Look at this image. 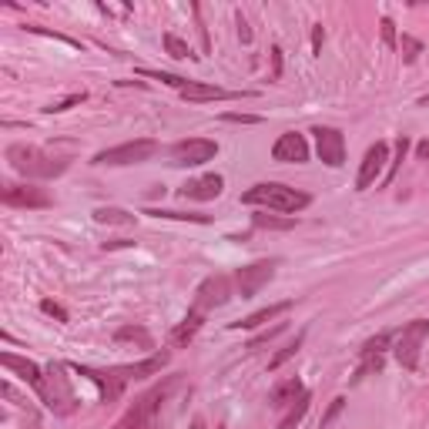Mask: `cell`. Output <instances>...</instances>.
I'll return each instance as SVG.
<instances>
[{"label": "cell", "instance_id": "1f68e13d", "mask_svg": "<svg viewBox=\"0 0 429 429\" xmlns=\"http://www.w3.org/2000/svg\"><path fill=\"white\" fill-rule=\"evenodd\" d=\"M84 98H87L84 91H77V94H68L64 101H57V104H47L44 111H47V114H61V111H68V107H74V104H81V101H84Z\"/></svg>", "mask_w": 429, "mask_h": 429}, {"label": "cell", "instance_id": "4fadbf2b", "mask_svg": "<svg viewBox=\"0 0 429 429\" xmlns=\"http://www.w3.org/2000/svg\"><path fill=\"white\" fill-rule=\"evenodd\" d=\"M228 299H232L228 278H225V275H211V278H205V282L198 285V292H195V306H198L202 312H208V309H222Z\"/></svg>", "mask_w": 429, "mask_h": 429}, {"label": "cell", "instance_id": "8fae6325", "mask_svg": "<svg viewBox=\"0 0 429 429\" xmlns=\"http://www.w3.org/2000/svg\"><path fill=\"white\" fill-rule=\"evenodd\" d=\"M386 161H389V144L386 141H376L369 151H366V158H362L359 165V178H356V191H366L376 185L379 172L386 168Z\"/></svg>", "mask_w": 429, "mask_h": 429}, {"label": "cell", "instance_id": "52a82bcc", "mask_svg": "<svg viewBox=\"0 0 429 429\" xmlns=\"http://www.w3.org/2000/svg\"><path fill=\"white\" fill-rule=\"evenodd\" d=\"M218 155V144L211 137H188V141H178L172 148V165L178 168H198L211 158Z\"/></svg>", "mask_w": 429, "mask_h": 429}, {"label": "cell", "instance_id": "e575fe53", "mask_svg": "<svg viewBox=\"0 0 429 429\" xmlns=\"http://www.w3.org/2000/svg\"><path fill=\"white\" fill-rule=\"evenodd\" d=\"M379 27H382V44H386V47H396V44H399V34H396L393 20L382 17V20H379Z\"/></svg>", "mask_w": 429, "mask_h": 429}, {"label": "cell", "instance_id": "9c48e42d", "mask_svg": "<svg viewBox=\"0 0 429 429\" xmlns=\"http://www.w3.org/2000/svg\"><path fill=\"white\" fill-rule=\"evenodd\" d=\"M315 135V148H319V158L326 161L329 168H343L345 165V137L339 128H329V124H319L312 128Z\"/></svg>", "mask_w": 429, "mask_h": 429}, {"label": "cell", "instance_id": "60d3db41", "mask_svg": "<svg viewBox=\"0 0 429 429\" xmlns=\"http://www.w3.org/2000/svg\"><path fill=\"white\" fill-rule=\"evenodd\" d=\"M416 155H419V161H429V141H419V144H416Z\"/></svg>", "mask_w": 429, "mask_h": 429}, {"label": "cell", "instance_id": "d590c367", "mask_svg": "<svg viewBox=\"0 0 429 429\" xmlns=\"http://www.w3.org/2000/svg\"><path fill=\"white\" fill-rule=\"evenodd\" d=\"M402 51H406V61H416V57H419V51H423V44H419V40H416V37H409V34H402Z\"/></svg>", "mask_w": 429, "mask_h": 429}, {"label": "cell", "instance_id": "b9f144b4", "mask_svg": "<svg viewBox=\"0 0 429 429\" xmlns=\"http://www.w3.org/2000/svg\"><path fill=\"white\" fill-rule=\"evenodd\" d=\"M239 34H241V40H252V31H248V24H245L241 14H239Z\"/></svg>", "mask_w": 429, "mask_h": 429}, {"label": "cell", "instance_id": "8992f818", "mask_svg": "<svg viewBox=\"0 0 429 429\" xmlns=\"http://www.w3.org/2000/svg\"><path fill=\"white\" fill-rule=\"evenodd\" d=\"M429 336V319H412L409 326H402L399 339H396L393 352L402 369H416L419 366V349H423V339Z\"/></svg>", "mask_w": 429, "mask_h": 429}, {"label": "cell", "instance_id": "cb8c5ba5", "mask_svg": "<svg viewBox=\"0 0 429 429\" xmlns=\"http://www.w3.org/2000/svg\"><path fill=\"white\" fill-rule=\"evenodd\" d=\"M252 225L255 228H272V232H289V228H295V218H278V215H269V211H258V215H252Z\"/></svg>", "mask_w": 429, "mask_h": 429}, {"label": "cell", "instance_id": "d4e9b609", "mask_svg": "<svg viewBox=\"0 0 429 429\" xmlns=\"http://www.w3.org/2000/svg\"><path fill=\"white\" fill-rule=\"evenodd\" d=\"M393 345V332H379V336H372V339H366L359 349V356L366 359V356H382L386 349Z\"/></svg>", "mask_w": 429, "mask_h": 429}, {"label": "cell", "instance_id": "83f0119b", "mask_svg": "<svg viewBox=\"0 0 429 429\" xmlns=\"http://www.w3.org/2000/svg\"><path fill=\"white\" fill-rule=\"evenodd\" d=\"M144 215H155V218H174V222H198V225H208L211 218L208 215H191V211H161V208H151Z\"/></svg>", "mask_w": 429, "mask_h": 429}, {"label": "cell", "instance_id": "7c38bea8", "mask_svg": "<svg viewBox=\"0 0 429 429\" xmlns=\"http://www.w3.org/2000/svg\"><path fill=\"white\" fill-rule=\"evenodd\" d=\"M272 158L275 161H285V165H302V161H309V141L299 131H285L272 144Z\"/></svg>", "mask_w": 429, "mask_h": 429}, {"label": "cell", "instance_id": "44dd1931", "mask_svg": "<svg viewBox=\"0 0 429 429\" xmlns=\"http://www.w3.org/2000/svg\"><path fill=\"white\" fill-rule=\"evenodd\" d=\"M302 393H306V389H302V382H299L295 376H289V379H282V382L272 389V396H269V406H272V409H289V406H292Z\"/></svg>", "mask_w": 429, "mask_h": 429}, {"label": "cell", "instance_id": "484cf974", "mask_svg": "<svg viewBox=\"0 0 429 429\" xmlns=\"http://www.w3.org/2000/svg\"><path fill=\"white\" fill-rule=\"evenodd\" d=\"M165 51L172 54L174 61H188V57H198V54H191L188 40H181L178 34H165Z\"/></svg>", "mask_w": 429, "mask_h": 429}, {"label": "cell", "instance_id": "7bdbcfd3", "mask_svg": "<svg viewBox=\"0 0 429 429\" xmlns=\"http://www.w3.org/2000/svg\"><path fill=\"white\" fill-rule=\"evenodd\" d=\"M188 429H208V423H205V419H191Z\"/></svg>", "mask_w": 429, "mask_h": 429}, {"label": "cell", "instance_id": "603a6c76", "mask_svg": "<svg viewBox=\"0 0 429 429\" xmlns=\"http://www.w3.org/2000/svg\"><path fill=\"white\" fill-rule=\"evenodd\" d=\"M94 222L98 225H135V215L124 208H94Z\"/></svg>", "mask_w": 429, "mask_h": 429}, {"label": "cell", "instance_id": "d6a6232c", "mask_svg": "<svg viewBox=\"0 0 429 429\" xmlns=\"http://www.w3.org/2000/svg\"><path fill=\"white\" fill-rule=\"evenodd\" d=\"M40 312H44V315H51V319H57V322H68V309H64V306H57L54 299H44V302H40Z\"/></svg>", "mask_w": 429, "mask_h": 429}, {"label": "cell", "instance_id": "3957f363", "mask_svg": "<svg viewBox=\"0 0 429 429\" xmlns=\"http://www.w3.org/2000/svg\"><path fill=\"white\" fill-rule=\"evenodd\" d=\"M245 205H258V208H269V211H278V215H289L295 218V211L309 208V195L306 191H295L289 185H278V181H262V185H252V188L241 195Z\"/></svg>", "mask_w": 429, "mask_h": 429}, {"label": "cell", "instance_id": "ba28073f", "mask_svg": "<svg viewBox=\"0 0 429 429\" xmlns=\"http://www.w3.org/2000/svg\"><path fill=\"white\" fill-rule=\"evenodd\" d=\"M275 265H278L275 258H262V262H252V265L239 269V272H235V285H239L241 299H252V295H258L262 285H269L275 275Z\"/></svg>", "mask_w": 429, "mask_h": 429}, {"label": "cell", "instance_id": "ffe728a7", "mask_svg": "<svg viewBox=\"0 0 429 429\" xmlns=\"http://www.w3.org/2000/svg\"><path fill=\"white\" fill-rule=\"evenodd\" d=\"M205 326V312L198 309V306H191V312L172 329V345H188L195 336H198V329Z\"/></svg>", "mask_w": 429, "mask_h": 429}, {"label": "cell", "instance_id": "2e32d148", "mask_svg": "<svg viewBox=\"0 0 429 429\" xmlns=\"http://www.w3.org/2000/svg\"><path fill=\"white\" fill-rule=\"evenodd\" d=\"M225 188V178L222 174H202V178H195L188 185H181V198H188V202H211V198H218Z\"/></svg>", "mask_w": 429, "mask_h": 429}, {"label": "cell", "instance_id": "4316f807", "mask_svg": "<svg viewBox=\"0 0 429 429\" xmlns=\"http://www.w3.org/2000/svg\"><path fill=\"white\" fill-rule=\"evenodd\" d=\"M114 339H118V343H141L144 349H151V336H148L144 329H137V326L118 329V332H114Z\"/></svg>", "mask_w": 429, "mask_h": 429}, {"label": "cell", "instance_id": "9a60e30c", "mask_svg": "<svg viewBox=\"0 0 429 429\" xmlns=\"http://www.w3.org/2000/svg\"><path fill=\"white\" fill-rule=\"evenodd\" d=\"M0 366H7L10 372H17L31 389H34L37 396L44 393V369L37 366V362H31V359H20V356H14V352H0Z\"/></svg>", "mask_w": 429, "mask_h": 429}, {"label": "cell", "instance_id": "5bb4252c", "mask_svg": "<svg viewBox=\"0 0 429 429\" xmlns=\"http://www.w3.org/2000/svg\"><path fill=\"white\" fill-rule=\"evenodd\" d=\"M77 376L91 379L98 389H101V402H114L121 396V389H124V379L118 376V369H111V372H101V369H87V366H70Z\"/></svg>", "mask_w": 429, "mask_h": 429}, {"label": "cell", "instance_id": "6da1fadb", "mask_svg": "<svg viewBox=\"0 0 429 429\" xmlns=\"http://www.w3.org/2000/svg\"><path fill=\"white\" fill-rule=\"evenodd\" d=\"M185 389H188L185 376H165L158 386L137 396L128 412L114 423V429H168L172 416L178 412V393Z\"/></svg>", "mask_w": 429, "mask_h": 429}, {"label": "cell", "instance_id": "f546056e", "mask_svg": "<svg viewBox=\"0 0 429 429\" xmlns=\"http://www.w3.org/2000/svg\"><path fill=\"white\" fill-rule=\"evenodd\" d=\"M302 339H306V336H295V339H292V343H289V345H282V349H278V356H272V362H269V369H272V372H275V369H278L282 362H289V359H292L295 352H299V345H302Z\"/></svg>", "mask_w": 429, "mask_h": 429}, {"label": "cell", "instance_id": "d6986e66", "mask_svg": "<svg viewBox=\"0 0 429 429\" xmlns=\"http://www.w3.org/2000/svg\"><path fill=\"white\" fill-rule=\"evenodd\" d=\"M292 306H295L292 299H285V302H275V306H265V309L252 312V315H245L241 322H232V329H258V326H265V322H275L278 315H285V312L292 309Z\"/></svg>", "mask_w": 429, "mask_h": 429}, {"label": "cell", "instance_id": "8d00e7d4", "mask_svg": "<svg viewBox=\"0 0 429 429\" xmlns=\"http://www.w3.org/2000/svg\"><path fill=\"white\" fill-rule=\"evenodd\" d=\"M282 329H285V322H275V326L269 329V332H262V336H258V339H252V343H248V349H258V345L272 343V339H275V336H278V332H282Z\"/></svg>", "mask_w": 429, "mask_h": 429}, {"label": "cell", "instance_id": "ac0fdd59", "mask_svg": "<svg viewBox=\"0 0 429 429\" xmlns=\"http://www.w3.org/2000/svg\"><path fill=\"white\" fill-rule=\"evenodd\" d=\"M168 359H172V352H155V356H148L144 362H135V366H118V376L128 382V379H148L155 376V372H161L165 366H168Z\"/></svg>", "mask_w": 429, "mask_h": 429}, {"label": "cell", "instance_id": "ab89813d", "mask_svg": "<svg viewBox=\"0 0 429 429\" xmlns=\"http://www.w3.org/2000/svg\"><path fill=\"white\" fill-rule=\"evenodd\" d=\"M322 40H326V31H322V24H315V27H312V51H319Z\"/></svg>", "mask_w": 429, "mask_h": 429}, {"label": "cell", "instance_id": "4dcf8cb0", "mask_svg": "<svg viewBox=\"0 0 429 429\" xmlns=\"http://www.w3.org/2000/svg\"><path fill=\"white\" fill-rule=\"evenodd\" d=\"M406 151H409V137L402 135L399 141H396V161H389V174H386V185H389V181L396 178V172H399V161L406 158Z\"/></svg>", "mask_w": 429, "mask_h": 429}, {"label": "cell", "instance_id": "f1b7e54d", "mask_svg": "<svg viewBox=\"0 0 429 429\" xmlns=\"http://www.w3.org/2000/svg\"><path fill=\"white\" fill-rule=\"evenodd\" d=\"M137 74H144V77H151V81H161V84H168V87H188L191 81L188 77H178V74H165V70H148V68H141Z\"/></svg>", "mask_w": 429, "mask_h": 429}, {"label": "cell", "instance_id": "836d02e7", "mask_svg": "<svg viewBox=\"0 0 429 429\" xmlns=\"http://www.w3.org/2000/svg\"><path fill=\"white\" fill-rule=\"evenodd\" d=\"M382 369V356H366L359 366V372H356V379H366V376H372V372H379Z\"/></svg>", "mask_w": 429, "mask_h": 429}, {"label": "cell", "instance_id": "277c9868", "mask_svg": "<svg viewBox=\"0 0 429 429\" xmlns=\"http://www.w3.org/2000/svg\"><path fill=\"white\" fill-rule=\"evenodd\" d=\"M68 372V366H61V362H51L47 369H44V393H40V402L54 412H74L77 409V396L70 389V379L64 376Z\"/></svg>", "mask_w": 429, "mask_h": 429}, {"label": "cell", "instance_id": "74e56055", "mask_svg": "<svg viewBox=\"0 0 429 429\" xmlns=\"http://www.w3.org/2000/svg\"><path fill=\"white\" fill-rule=\"evenodd\" d=\"M222 118L232 121V124H258V121H262V118H255V114H235V111H225Z\"/></svg>", "mask_w": 429, "mask_h": 429}, {"label": "cell", "instance_id": "e0dca14e", "mask_svg": "<svg viewBox=\"0 0 429 429\" xmlns=\"http://www.w3.org/2000/svg\"><path fill=\"white\" fill-rule=\"evenodd\" d=\"M185 101H195V104H202V101H232V98H248V94H239V91H225V87L218 84H202V81H191L188 87H181L178 91Z\"/></svg>", "mask_w": 429, "mask_h": 429}, {"label": "cell", "instance_id": "30bf717a", "mask_svg": "<svg viewBox=\"0 0 429 429\" xmlns=\"http://www.w3.org/2000/svg\"><path fill=\"white\" fill-rule=\"evenodd\" d=\"M0 198H3V205L10 208H51L54 198L47 195L44 188H37V185H14V181H7L3 191H0Z\"/></svg>", "mask_w": 429, "mask_h": 429}, {"label": "cell", "instance_id": "5b68a950", "mask_svg": "<svg viewBox=\"0 0 429 429\" xmlns=\"http://www.w3.org/2000/svg\"><path fill=\"white\" fill-rule=\"evenodd\" d=\"M151 155H158V141L151 137H137V141H128V144H118V148H107V151H98L94 155V165H107V168H118V165H141Z\"/></svg>", "mask_w": 429, "mask_h": 429}, {"label": "cell", "instance_id": "f35d334b", "mask_svg": "<svg viewBox=\"0 0 429 429\" xmlns=\"http://www.w3.org/2000/svg\"><path fill=\"white\" fill-rule=\"evenodd\" d=\"M343 406H345V399H343V396H339V399H332V406H329V412H326V416H322V426H329V423H332V419H336V416L343 412Z\"/></svg>", "mask_w": 429, "mask_h": 429}, {"label": "cell", "instance_id": "7a4b0ae2", "mask_svg": "<svg viewBox=\"0 0 429 429\" xmlns=\"http://www.w3.org/2000/svg\"><path fill=\"white\" fill-rule=\"evenodd\" d=\"M7 161L10 168L24 178H40V181H51L57 174L68 172V158H54L37 144H10L7 148Z\"/></svg>", "mask_w": 429, "mask_h": 429}, {"label": "cell", "instance_id": "7402d4cb", "mask_svg": "<svg viewBox=\"0 0 429 429\" xmlns=\"http://www.w3.org/2000/svg\"><path fill=\"white\" fill-rule=\"evenodd\" d=\"M309 402H312V396H309V393H302V396H299V399H295L292 406H289V412L282 416L278 429H292V426H299V423H302V416L309 412Z\"/></svg>", "mask_w": 429, "mask_h": 429}]
</instances>
